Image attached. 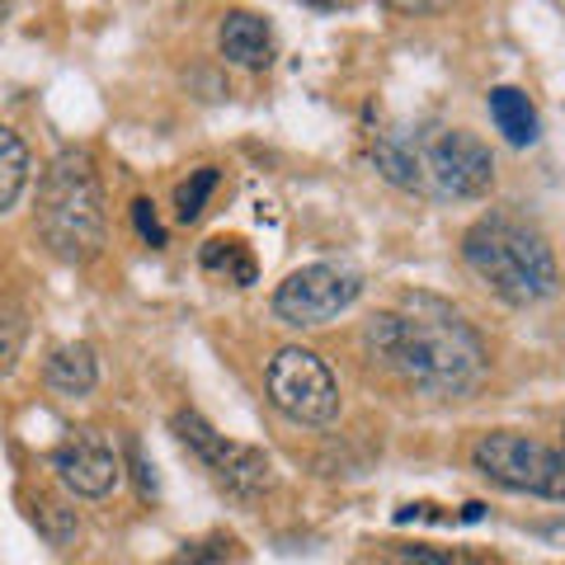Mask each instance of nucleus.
<instances>
[{
	"instance_id": "nucleus-9",
	"label": "nucleus",
	"mask_w": 565,
	"mask_h": 565,
	"mask_svg": "<svg viewBox=\"0 0 565 565\" xmlns=\"http://www.w3.org/2000/svg\"><path fill=\"white\" fill-rule=\"evenodd\" d=\"M47 467L71 494H76V500H104V494H114V486L122 481V467H118L114 448L90 429L71 434L66 444L52 448Z\"/></svg>"
},
{
	"instance_id": "nucleus-14",
	"label": "nucleus",
	"mask_w": 565,
	"mask_h": 565,
	"mask_svg": "<svg viewBox=\"0 0 565 565\" xmlns=\"http://www.w3.org/2000/svg\"><path fill=\"white\" fill-rule=\"evenodd\" d=\"M29 147H24V137L14 132V128H6L0 122V217L20 203V193H24V184H29Z\"/></svg>"
},
{
	"instance_id": "nucleus-25",
	"label": "nucleus",
	"mask_w": 565,
	"mask_h": 565,
	"mask_svg": "<svg viewBox=\"0 0 565 565\" xmlns=\"http://www.w3.org/2000/svg\"><path fill=\"white\" fill-rule=\"evenodd\" d=\"M307 6H316V10H330V6H340V0H307Z\"/></svg>"
},
{
	"instance_id": "nucleus-2",
	"label": "nucleus",
	"mask_w": 565,
	"mask_h": 565,
	"mask_svg": "<svg viewBox=\"0 0 565 565\" xmlns=\"http://www.w3.org/2000/svg\"><path fill=\"white\" fill-rule=\"evenodd\" d=\"M467 269L509 307H533L556 292V255L546 236L519 212L494 207L476 217L462 236Z\"/></svg>"
},
{
	"instance_id": "nucleus-10",
	"label": "nucleus",
	"mask_w": 565,
	"mask_h": 565,
	"mask_svg": "<svg viewBox=\"0 0 565 565\" xmlns=\"http://www.w3.org/2000/svg\"><path fill=\"white\" fill-rule=\"evenodd\" d=\"M217 47H222V57L232 66L264 71L274 62V29L250 10H226L222 29H217Z\"/></svg>"
},
{
	"instance_id": "nucleus-3",
	"label": "nucleus",
	"mask_w": 565,
	"mask_h": 565,
	"mask_svg": "<svg viewBox=\"0 0 565 565\" xmlns=\"http://www.w3.org/2000/svg\"><path fill=\"white\" fill-rule=\"evenodd\" d=\"M39 236L62 264H90L104 250L109 217H104V184L90 151L66 147L43 170L39 184Z\"/></svg>"
},
{
	"instance_id": "nucleus-22",
	"label": "nucleus",
	"mask_w": 565,
	"mask_h": 565,
	"mask_svg": "<svg viewBox=\"0 0 565 565\" xmlns=\"http://www.w3.org/2000/svg\"><path fill=\"white\" fill-rule=\"evenodd\" d=\"M128 457H132V471H137V490H141V500H151V494H156V467L147 462V452H141L137 444L128 448Z\"/></svg>"
},
{
	"instance_id": "nucleus-8",
	"label": "nucleus",
	"mask_w": 565,
	"mask_h": 565,
	"mask_svg": "<svg viewBox=\"0 0 565 565\" xmlns=\"http://www.w3.org/2000/svg\"><path fill=\"white\" fill-rule=\"evenodd\" d=\"M424 174H429V189L438 199L471 203V199H486L494 184V156L476 132L448 128L434 141H424Z\"/></svg>"
},
{
	"instance_id": "nucleus-21",
	"label": "nucleus",
	"mask_w": 565,
	"mask_h": 565,
	"mask_svg": "<svg viewBox=\"0 0 565 565\" xmlns=\"http://www.w3.org/2000/svg\"><path fill=\"white\" fill-rule=\"evenodd\" d=\"M132 226H137V236L147 241V245H166V226H161V217H156L151 199H137L132 203Z\"/></svg>"
},
{
	"instance_id": "nucleus-11",
	"label": "nucleus",
	"mask_w": 565,
	"mask_h": 565,
	"mask_svg": "<svg viewBox=\"0 0 565 565\" xmlns=\"http://www.w3.org/2000/svg\"><path fill=\"white\" fill-rule=\"evenodd\" d=\"M373 166H377V174L386 184H396L405 193L429 189V174H424V147L405 128H392V132L373 137Z\"/></svg>"
},
{
	"instance_id": "nucleus-12",
	"label": "nucleus",
	"mask_w": 565,
	"mask_h": 565,
	"mask_svg": "<svg viewBox=\"0 0 565 565\" xmlns=\"http://www.w3.org/2000/svg\"><path fill=\"white\" fill-rule=\"evenodd\" d=\"M43 382H47L52 396H66V401L90 396L95 382H99V359H95V349H90V344H62V349H52V359H47V367H43Z\"/></svg>"
},
{
	"instance_id": "nucleus-5",
	"label": "nucleus",
	"mask_w": 565,
	"mask_h": 565,
	"mask_svg": "<svg viewBox=\"0 0 565 565\" xmlns=\"http://www.w3.org/2000/svg\"><path fill=\"white\" fill-rule=\"evenodd\" d=\"M264 392H269L274 411L288 415L292 424L326 429V424L340 419V382H334L330 363L316 349L282 344L264 367Z\"/></svg>"
},
{
	"instance_id": "nucleus-15",
	"label": "nucleus",
	"mask_w": 565,
	"mask_h": 565,
	"mask_svg": "<svg viewBox=\"0 0 565 565\" xmlns=\"http://www.w3.org/2000/svg\"><path fill=\"white\" fill-rule=\"evenodd\" d=\"M203 269L207 274H222L226 282H236V288H250V282L259 278V269H255V255L245 250V245L236 241V236H212L207 245H203Z\"/></svg>"
},
{
	"instance_id": "nucleus-23",
	"label": "nucleus",
	"mask_w": 565,
	"mask_h": 565,
	"mask_svg": "<svg viewBox=\"0 0 565 565\" xmlns=\"http://www.w3.org/2000/svg\"><path fill=\"white\" fill-rule=\"evenodd\" d=\"M382 6H392L401 14H438V10H448L452 0H382Z\"/></svg>"
},
{
	"instance_id": "nucleus-6",
	"label": "nucleus",
	"mask_w": 565,
	"mask_h": 565,
	"mask_svg": "<svg viewBox=\"0 0 565 565\" xmlns=\"http://www.w3.org/2000/svg\"><path fill=\"white\" fill-rule=\"evenodd\" d=\"M359 297H363V274L353 264L321 259V264H302V269H292L278 282L274 316L292 330H316L330 326L334 316H344Z\"/></svg>"
},
{
	"instance_id": "nucleus-16",
	"label": "nucleus",
	"mask_w": 565,
	"mask_h": 565,
	"mask_svg": "<svg viewBox=\"0 0 565 565\" xmlns=\"http://www.w3.org/2000/svg\"><path fill=\"white\" fill-rule=\"evenodd\" d=\"M382 565H490V556L481 552H467V546H396V552H386Z\"/></svg>"
},
{
	"instance_id": "nucleus-20",
	"label": "nucleus",
	"mask_w": 565,
	"mask_h": 565,
	"mask_svg": "<svg viewBox=\"0 0 565 565\" xmlns=\"http://www.w3.org/2000/svg\"><path fill=\"white\" fill-rule=\"evenodd\" d=\"M226 561H232V537H207V542L184 546L170 565H226Z\"/></svg>"
},
{
	"instance_id": "nucleus-18",
	"label": "nucleus",
	"mask_w": 565,
	"mask_h": 565,
	"mask_svg": "<svg viewBox=\"0 0 565 565\" xmlns=\"http://www.w3.org/2000/svg\"><path fill=\"white\" fill-rule=\"evenodd\" d=\"M33 527L52 542V546H71L81 537V519H76V509H66L57 500H39L33 504Z\"/></svg>"
},
{
	"instance_id": "nucleus-4",
	"label": "nucleus",
	"mask_w": 565,
	"mask_h": 565,
	"mask_svg": "<svg viewBox=\"0 0 565 565\" xmlns=\"http://www.w3.org/2000/svg\"><path fill=\"white\" fill-rule=\"evenodd\" d=\"M471 467L500 490L565 504V448H546L537 438L514 434V429H494L476 438Z\"/></svg>"
},
{
	"instance_id": "nucleus-24",
	"label": "nucleus",
	"mask_w": 565,
	"mask_h": 565,
	"mask_svg": "<svg viewBox=\"0 0 565 565\" xmlns=\"http://www.w3.org/2000/svg\"><path fill=\"white\" fill-rule=\"evenodd\" d=\"M533 537L552 542V546H565V519H556V523H533Z\"/></svg>"
},
{
	"instance_id": "nucleus-1",
	"label": "nucleus",
	"mask_w": 565,
	"mask_h": 565,
	"mask_svg": "<svg viewBox=\"0 0 565 565\" xmlns=\"http://www.w3.org/2000/svg\"><path fill=\"white\" fill-rule=\"evenodd\" d=\"M363 349L411 392L434 401L467 396L486 377V344L438 297H411L405 311H382L363 330Z\"/></svg>"
},
{
	"instance_id": "nucleus-13",
	"label": "nucleus",
	"mask_w": 565,
	"mask_h": 565,
	"mask_svg": "<svg viewBox=\"0 0 565 565\" xmlns=\"http://www.w3.org/2000/svg\"><path fill=\"white\" fill-rule=\"evenodd\" d=\"M486 109H490V122L504 132L509 147H533L537 141V109L519 85H494L486 95Z\"/></svg>"
},
{
	"instance_id": "nucleus-17",
	"label": "nucleus",
	"mask_w": 565,
	"mask_h": 565,
	"mask_svg": "<svg viewBox=\"0 0 565 565\" xmlns=\"http://www.w3.org/2000/svg\"><path fill=\"white\" fill-rule=\"evenodd\" d=\"M212 189H217V170H212V166H199L180 189H174V217H180L184 226H189V222H199V217H203V207H207V199H212Z\"/></svg>"
},
{
	"instance_id": "nucleus-7",
	"label": "nucleus",
	"mask_w": 565,
	"mask_h": 565,
	"mask_svg": "<svg viewBox=\"0 0 565 565\" xmlns=\"http://www.w3.org/2000/svg\"><path fill=\"white\" fill-rule=\"evenodd\" d=\"M170 429H174V438H180V444L212 471V481H217L222 490H232L236 500H255L259 490H269L274 462H269V452H264V448L236 444V438L217 434L199 411H180V415L170 419Z\"/></svg>"
},
{
	"instance_id": "nucleus-19",
	"label": "nucleus",
	"mask_w": 565,
	"mask_h": 565,
	"mask_svg": "<svg viewBox=\"0 0 565 565\" xmlns=\"http://www.w3.org/2000/svg\"><path fill=\"white\" fill-rule=\"evenodd\" d=\"M24 316L20 311H0V377H10L14 373V363H20V353H24Z\"/></svg>"
}]
</instances>
